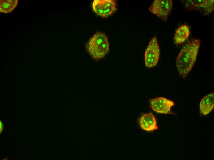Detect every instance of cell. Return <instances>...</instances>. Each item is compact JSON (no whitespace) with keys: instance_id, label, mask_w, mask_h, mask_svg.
<instances>
[{"instance_id":"obj_12","label":"cell","mask_w":214,"mask_h":160,"mask_svg":"<svg viewBox=\"0 0 214 160\" xmlns=\"http://www.w3.org/2000/svg\"><path fill=\"white\" fill-rule=\"evenodd\" d=\"M4 127V125L1 120H0V134H1L3 131Z\"/></svg>"},{"instance_id":"obj_9","label":"cell","mask_w":214,"mask_h":160,"mask_svg":"<svg viewBox=\"0 0 214 160\" xmlns=\"http://www.w3.org/2000/svg\"><path fill=\"white\" fill-rule=\"evenodd\" d=\"M214 93L212 92L204 97L200 104V111L202 115L208 114L214 107Z\"/></svg>"},{"instance_id":"obj_5","label":"cell","mask_w":214,"mask_h":160,"mask_svg":"<svg viewBox=\"0 0 214 160\" xmlns=\"http://www.w3.org/2000/svg\"><path fill=\"white\" fill-rule=\"evenodd\" d=\"M92 6L94 12L103 18H106L116 12V3L114 0H94Z\"/></svg>"},{"instance_id":"obj_8","label":"cell","mask_w":214,"mask_h":160,"mask_svg":"<svg viewBox=\"0 0 214 160\" xmlns=\"http://www.w3.org/2000/svg\"><path fill=\"white\" fill-rule=\"evenodd\" d=\"M138 121L140 127L146 131H151L158 129L156 119L152 113L142 114L139 118Z\"/></svg>"},{"instance_id":"obj_13","label":"cell","mask_w":214,"mask_h":160,"mask_svg":"<svg viewBox=\"0 0 214 160\" xmlns=\"http://www.w3.org/2000/svg\"><path fill=\"white\" fill-rule=\"evenodd\" d=\"M8 158L7 157H6L5 158H4L3 159H2V160H8Z\"/></svg>"},{"instance_id":"obj_3","label":"cell","mask_w":214,"mask_h":160,"mask_svg":"<svg viewBox=\"0 0 214 160\" xmlns=\"http://www.w3.org/2000/svg\"><path fill=\"white\" fill-rule=\"evenodd\" d=\"M160 55V48L156 36H155L149 43L145 54L146 66L150 68L157 64Z\"/></svg>"},{"instance_id":"obj_11","label":"cell","mask_w":214,"mask_h":160,"mask_svg":"<svg viewBox=\"0 0 214 160\" xmlns=\"http://www.w3.org/2000/svg\"><path fill=\"white\" fill-rule=\"evenodd\" d=\"M18 0H0V12L6 14L12 12L17 6Z\"/></svg>"},{"instance_id":"obj_1","label":"cell","mask_w":214,"mask_h":160,"mask_svg":"<svg viewBox=\"0 0 214 160\" xmlns=\"http://www.w3.org/2000/svg\"><path fill=\"white\" fill-rule=\"evenodd\" d=\"M200 40L194 39L185 43L177 56L176 65L179 75L185 79L194 66L200 45Z\"/></svg>"},{"instance_id":"obj_2","label":"cell","mask_w":214,"mask_h":160,"mask_svg":"<svg viewBox=\"0 0 214 160\" xmlns=\"http://www.w3.org/2000/svg\"><path fill=\"white\" fill-rule=\"evenodd\" d=\"M87 52L95 60L103 58L109 50V44L106 35L103 32H97L86 43Z\"/></svg>"},{"instance_id":"obj_6","label":"cell","mask_w":214,"mask_h":160,"mask_svg":"<svg viewBox=\"0 0 214 160\" xmlns=\"http://www.w3.org/2000/svg\"><path fill=\"white\" fill-rule=\"evenodd\" d=\"M184 4L188 10H196L204 15H208L214 10V0H186Z\"/></svg>"},{"instance_id":"obj_7","label":"cell","mask_w":214,"mask_h":160,"mask_svg":"<svg viewBox=\"0 0 214 160\" xmlns=\"http://www.w3.org/2000/svg\"><path fill=\"white\" fill-rule=\"evenodd\" d=\"M150 106L152 109L156 112L162 114L174 115L171 111L175 103L172 100L164 97H159L150 100Z\"/></svg>"},{"instance_id":"obj_4","label":"cell","mask_w":214,"mask_h":160,"mask_svg":"<svg viewBox=\"0 0 214 160\" xmlns=\"http://www.w3.org/2000/svg\"><path fill=\"white\" fill-rule=\"evenodd\" d=\"M173 5L172 0H155L149 8V11L163 20L166 21Z\"/></svg>"},{"instance_id":"obj_10","label":"cell","mask_w":214,"mask_h":160,"mask_svg":"<svg viewBox=\"0 0 214 160\" xmlns=\"http://www.w3.org/2000/svg\"><path fill=\"white\" fill-rule=\"evenodd\" d=\"M190 31L188 25H183L176 30L174 37V43L179 45L184 42L190 34Z\"/></svg>"}]
</instances>
